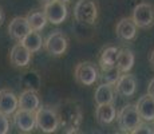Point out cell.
Instances as JSON below:
<instances>
[{"instance_id":"cell-1","label":"cell","mask_w":154,"mask_h":134,"mask_svg":"<svg viewBox=\"0 0 154 134\" xmlns=\"http://www.w3.org/2000/svg\"><path fill=\"white\" fill-rule=\"evenodd\" d=\"M98 15L97 0H78L74 5V17L82 24H94L98 20Z\"/></svg>"},{"instance_id":"cell-2","label":"cell","mask_w":154,"mask_h":134,"mask_svg":"<svg viewBox=\"0 0 154 134\" xmlns=\"http://www.w3.org/2000/svg\"><path fill=\"white\" fill-rule=\"evenodd\" d=\"M36 127L43 133H54L59 127L58 111L51 106H40L35 111Z\"/></svg>"},{"instance_id":"cell-3","label":"cell","mask_w":154,"mask_h":134,"mask_svg":"<svg viewBox=\"0 0 154 134\" xmlns=\"http://www.w3.org/2000/svg\"><path fill=\"white\" fill-rule=\"evenodd\" d=\"M115 120H117L119 130L123 133H133L134 129L142 121L140 114H138L137 106L133 105V103H129V105L123 106L122 109L119 110V113L117 114Z\"/></svg>"},{"instance_id":"cell-4","label":"cell","mask_w":154,"mask_h":134,"mask_svg":"<svg viewBox=\"0 0 154 134\" xmlns=\"http://www.w3.org/2000/svg\"><path fill=\"white\" fill-rule=\"evenodd\" d=\"M59 115V125H62V127L66 129V132L74 133L76 132V129L79 127L82 121V114L78 106L70 103L69 106L64 105L60 109V113H58Z\"/></svg>"},{"instance_id":"cell-5","label":"cell","mask_w":154,"mask_h":134,"mask_svg":"<svg viewBox=\"0 0 154 134\" xmlns=\"http://www.w3.org/2000/svg\"><path fill=\"white\" fill-rule=\"evenodd\" d=\"M131 19L138 28L147 30L154 26V5L152 3H138L133 10Z\"/></svg>"},{"instance_id":"cell-6","label":"cell","mask_w":154,"mask_h":134,"mask_svg":"<svg viewBox=\"0 0 154 134\" xmlns=\"http://www.w3.org/2000/svg\"><path fill=\"white\" fill-rule=\"evenodd\" d=\"M74 75L79 85L93 86L99 79V71L95 64L91 62H79L75 66Z\"/></svg>"},{"instance_id":"cell-7","label":"cell","mask_w":154,"mask_h":134,"mask_svg":"<svg viewBox=\"0 0 154 134\" xmlns=\"http://www.w3.org/2000/svg\"><path fill=\"white\" fill-rule=\"evenodd\" d=\"M43 47L51 56H62L67 51L69 40H67V36L63 32L54 31L43 42Z\"/></svg>"},{"instance_id":"cell-8","label":"cell","mask_w":154,"mask_h":134,"mask_svg":"<svg viewBox=\"0 0 154 134\" xmlns=\"http://www.w3.org/2000/svg\"><path fill=\"white\" fill-rule=\"evenodd\" d=\"M44 15H46L48 23L51 24H62L64 20L67 19V15H69V10H67V4L58 0H54L51 3H47L43 7Z\"/></svg>"},{"instance_id":"cell-9","label":"cell","mask_w":154,"mask_h":134,"mask_svg":"<svg viewBox=\"0 0 154 134\" xmlns=\"http://www.w3.org/2000/svg\"><path fill=\"white\" fill-rule=\"evenodd\" d=\"M31 59H32V52L26 48L20 42H17L16 44L12 46V48L10 51V62L12 66L19 68L28 67L29 63H31Z\"/></svg>"},{"instance_id":"cell-10","label":"cell","mask_w":154,"mask_h":134,"mask_svg":"<svg viewBox=\"0 0 154 134\" xmlns=\"http://www.w3.org/2000/svg\"><path fill=\"white\" fill-rule=\"evenodd\" d=\"M14 123L20 132L29 133L36 127V120H35V113L27 111V110L17 109L14 113Z\"/></svg>"},{"instance_id":"cell-11","label":"cell","mask_w":154,"mask_h":134,"mask_svg":"<svg viewBox=\"0 0 154 134\" xmlns=\"http://www.w3.org/2000/svg\"><path fill=\"white\" fill-rule=\"evenodd\" d=\"M137 32H138V27L131 17H122L115 26V34L121 40L125 42L134 40L135 36H137Z\"/></svg>"},{"instance_id":"cell-12","label":"cell","mask_w":154,"mask_h":134,"mask_svg":"<svg viewBox=\"0 0 154 134\" xmlns=\"http://www.w3.org/2000/svg\"><path fill=\"white\" fill-rule=\"evenodd\" d=\"M19 109V98L14 91L8 89L0 90V113L5 115H14V113Z\"/></svg>"},{"instance_id":"cell-13","label":"cell","mask_w":154,"mask_h":134,"mask_svg":"<svg viewBox=\"0 0 154 134\" xmlns=\"http://www.w3.org/2000/svg\"><path fill=\"white\" fill-rule=\"evenodd\" d=\"M29 31H31V27H29L26 16L14 17L8 24V35L16 42H20Z\"/></svg>"},{"instance_id":"cell-14","label":"cell","mask_w":154,"mask_h":134,"mask_svg":"<svg viewBox=\"0 0 154 134\" xmlns=\"http://www.w3.org/2000/svg\"><path fill=\"white\" fill-rule=\"evenodd\" d=\"M115 91L122 97H133L137 91V79L129 73L121 74L118 82L115 83Z\"/></svg>"},{"instance_id":"cell-15","label":"cell","mask_w":154,"mask_h":134,"mask_svg":"<svg viewBox=\"0 0 154 134\" xmlns=\"http://www.w3.org/2000/svg\"><path fill=\"white\" fill-rule=\"evenodd\" d=\"M19 98V109L27 110V111H36L40 107V98L39 94L34 90V89H28L24 90L20 94Z\"/></svg>"},{"instance_id":"cell-16","label":"cell","mask_w":154,"mask_h":134,"mask_svg":"<svg viewBox=\"0 0 154 134\" xmlns=\"http://www.w3.org/2000/svg\"><path fill=\"white\" fill-rule=\"evenodd\" d=\"M142 121L146 122H154V98L150 94H146L138 99L135 103Z\"/></svg>"},{"instance_id":"cell-17","label":"cell","mask_w":154,"mask_h":134,"mask_svg":"<svg viewBox=\"0 0 154 134\" xmlns=\"http://www.w3.org/2000/svg\"><path fill=\"white\" fill-rule=\"evenodd\" d=\"M117 118V109L112 103H105V105H97L95 109V120L102 126L111 125Z\"/></svg>"},{"instance_id":"cell-18","label":"cell","mask_w":154,"mask_h":134,"mask_svg":"<svg viewBox=\"0 0 154 134\" xmlns=\"http://www.w3.org/2000/svg\"><path fill=\"white\" fill-rule=\"evenodd\" d=\"M134 63H135L134 52L129 48H119V54H118L115 67L121 71V74L130 73V70L133 68Z\"/></svg>"},{"instance_id":"cell-19","label":"cell","mask_w":154,"mask_h":134,"mask_svg":"<svg viewBox=\"0 0 154 134\" xmlns=\"http://www.w3.org/2000/svg\"><path fill=\"white\" fill-rule=\"evenodd\" d=\"M94 102L97 105H105V103L114 102V86L100 83L94 93Z\"/></svg>"},{"instance_id":"cell-20","label":"cell","mask_w":154,"mask_h":134,"mask_svg":"<svg viewBox=\"0 0 154 134\" xmlns=\"http://www.w3.org/2000/svg\"><path fill=\"white\" fill-rule=\"evenodd\" d=\"M119 54V48L115 46H107L100 51L99 55V66L100 68L114 67L117 63V58Z\"/></svg>"},{"instance_id":"cell-21","label":"cell","mask_w":154,"mask_h":134,"mask_svg":"<svg viewBox=\"0 0 154 134\" xmlns=\"http://www.w3.org/2000/svg\"><path fill=\"white\" fill-rule=\"evenodd\" d=\"M43 42L44 40H43L42 35H40V32L39 31H32L31 30V31H29L22 40H20V43H22L27 50H29V51L34 54V52H38V51L42 50Z\"/></svg>"},{"instance_id":"cell-22","label":"cell","mask_w":154,"mask_h":134,"mask_svg":"<svg viewBox=\"0 0 154 134\" xmlns=\"http://www.w3.org/2000/svg\"><path fill=\"white\" fill-rule=\"evenodd\" d=\"M27 19L29 27H31L32 31H42L44 27L47 26L48 20H47L46 15H44L43 10H34V11H29L26 16Z\"/></svg>"},{"instance_id":"cell-23","label":"cell","mask_w":154,"mask_h":134,"mask_svg":"<svg viewBox=\"0 0 154 134\" xmlns=\"http://www.w3.org/2000/svg\"><path fill=\"white\" fill-rule=\"evenodd\" d=\"M121 76V71L118 70L117 67H107V68H100L99 73V78L102 83H106V85L110 86H115V83L118 82Z\"/></svg>"},{"instance_id":"cell-24","label":"cell","mask_w":154,"mask_h":134,"mask_svg":"<svg viewBox=\"0 0 154 134\" xmlns=\"http://www.w3.org/2000/svg\"><path fill=\"white\" fill-rule=\"evenodd\" d=\"M152 122H146V121H141L140 125L134 129V134H153L154 133V126L150 125Z\"/></svg>"},{"instance_id":"cell-25","label":"cell","mask_w":154,"mask_h":134,"mask_svg":"<svg viewBox=\"0 0 154 134\" xmlns=\"http://www.w3.org/2000/svg\"><path fill=\"white\" fill-rule=\"evenodd\" d=\"M11 129L10 117L3 113H0V134H7Z\"/></svg>"},{"instance_id":"cell-26","label":"cell","mask_w":154,"mask_h":134,"mask_svg":"<svg viewBox=\"0 0 154 134\" xmlns=\"http://www.w3.org/2000/svg\"><path fill=\"white\" fill-rule=\"evenodd\" d=\"M147 94H150V95H152V97L154 98V78L150 80L149 86H147Z\"/></svg>"},{"instance_id":"cell-27","label":"cell","mask_w":154,"mask_h":134,"mask_svg":"<svg viewBox=\"0 0 154 134\" xmlns=\"http://www.w3.org/2000/svg\"><path fill=\"white\" fill-rule=\"evenodd\" d=\"M3 22H4V11H3V8L0 7V26L3 24Z\"/></svg>"},{"instance_id":"cell-28","label":"cell","mask_w":154,"mask_h":134,"mask_svg":"<svg viewBox=\"0 0 154 134\" xmlns=\"http://www.w3.org/2000/svg\"><path fill=\"white\" fill-rule=\"evenodd\" d=\"M150 63H152V66L154 67V50L152 51V54H150Z\"/></svg>"},{"instance_id":"cell-29","label":"cell","mask_w":154,"mask_h":134,"mask_svg":"<svg viewBox=\"0 0 154 134\" xmlns=\"http://www.w3.org/2000/svg\"><path fill=\"white\" fill-rule=\"evenodd\" d=\"M40 3L44 5V4H47V3H51V2H54V0H39Z\"/></svg>"},{"instance_id":"cell-30","label":"cell","mask_w":154,"mask_h":134,"mask_svg":"<svg viewBox=\"0 0 154 134\" xmlns=\"http://www.w3.org/2000/svg\"><path fill=\"white\" fill-rule=\"evenodd\" d=\"M58 2H62V3H64V4H69L71 0H58Z\"/></svg>"}]
</instances>
